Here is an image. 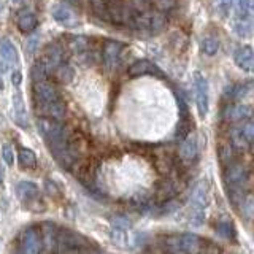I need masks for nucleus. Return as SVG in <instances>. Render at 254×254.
Here are the masks:
<instances>
[{
	"mask_svg": "<svg viewBox=\"0 0 254 254\" xmlns=\"http://www.w3.org/2000/svg\"><path fill=\"white\" fill-rule=\"evenodd\" d=\"M13 118H14V123L18 124L22 129H27L29 127V116H27V111L26 107H24V102H22V95L18 91L14 94L13 97Z\"/></svg>",
	"mask_w": 254,
	"mask_h": 254,
	"instance_id": "nucleus-7",
	"label": "nucleus"
},
{
	"mask_svg": "<svg viewBox=\"0 0 254 254\" xmlns=\"http://www.w3.org/2000/svg\"><path fill=\"white\" fill-rule=\"evenodd\" d=\"M45 189H46V192L50 194V195H59V189H58V186H56L51 180L45 181Z\"/></svg>",
	"mask_w": 254,
	"mask_h": 254,
	"instance_id": "nucleus-31",
	"label": "nucleus"
},
{
	"mask_svg": "<svg viewBox=\"0 0 254 254\" xmlns=\"http://www.w3.org/2000/svg\"><path fill=\"white\" fill-rule=\"evenodd\" d=\"M129 75L130 76H143V75H162V71L159 70L154 64H151L149 61L140 59L137 62H133L129 67Z\"/></svg>",
	"mask_w": 254,
	"mask_h": 254,
	"instance_id": "nucleus-10",
	"label": "nucleus"
},
{
	"mask_svg": "<svg viewBox=\"0 0 254 254\" xmlns=\"http://www.w3.org/2000/svg\"><path fill=\"white\" fill-rule=\"evenodd\" d=\"M169 248L165 251L169 253H197L200 251V240L195 235L190 234H181L169 237V240L165 243Z\"/></svg>",
	"mask_w": 254,
	"mask_h": 254,
	"instance_id": "nucleus-4",
	"label": "nucleus"
},
{
	"mask_svg": "<svg viewBox=\"0 0 254 254\" xmlns=\"http://www.w3.org/2000/svg\"><path fill=\"white\" fill-rule=\"evenodd\" d=\"M0 58L5 59L6 62H18V51H16L14 45L8 38H3L0 42Z\"/></svg>",
	"mask_w": 254,
	"mask_h": 254,
	"instance_id": "nucleus-16",
	"label": "nucleus"
},
{
	"mask_svg": "<svg viewBox=\"0 0 254 254\" xmlns=\"http://www.w3.org/2000/svg\"><path fill=\"white\" fill-rule=\"evenodd\" d=\"M132 26L140 30H146L149 34H157L167 26V19L162 13H148L143 11L132 18Z\"/></svg>",
	"mask_w": 254,
	"mask_h": 254,
	"instance_id": "nucleus-2",
	"label": "nucleus"
},
{
	"mask_svg": "<svg viewBox=\"0 0 254 254\" xmlns=\"http://www.w3.org/2000/svg\"><path fill=\"white\" fill-rule=\"evenodd\" d=\"M2 157H3V161L8 164V165H11L13 161H14V149L11 145H8V143H5V145L2 146Z\"/></svg>",
	"mask_w": 254,
	"mask_h": 254,
	"instance_id": "nucleus-28",
	"label": "nucleus"
},
{
	"mask_svg": "<svg viewBox=\"0 0 254 254\" xmlns=\"http://www.w3.org/2000/svg\"><path fill=\"white\" fill-rule=\"evenodd\" d=\"M6 64H8V62H6L5 59L0 61V71H3V73L8 70V65H6Z\"/></svg>",
	"mask_w": 254,
	"mask_h": 254,
	"instance_id": "nucleus-34",
	"label": "nucleus"
},
{
	"mask_svg": "<svg viewBox=\"0 0 254 254\" xmlns=\"http://www.w3.org/2000/svg\"><path fill=\"white\" fill-rule=\"evenodd\" d=\"M13 2H14V3H19V2H21V0H13Z\"/></svg>",
	"mask_w": 254,
	"mask_h": 254,
	"instance_id": "nucleus-38",
	"label": "nucleus"
},
{
	"mask_svg": "<svg viewBox=\"0 0 254 254\" xmlns=\"http://www.w3.org/2000/svg\"><path fill=\"white\" fill-rule=\"evenodd\" d=\"M3 89V81H2V78H0V91Z\"/></svg>",
	"mask_w": 254,
	"mask_h": 254,
	"instance_id": "nucleus-37",
	"label": "nucleus"
},
{
	"mask_svg": "<svg viewBox=\"0 0 254 254\" xmlns=\"http://www.w3.org/2000/svg\"><path fill=\"white\" fill-rule=\"evenodd\" d=\"M21 251L22 253H30L37 254L43 251V238L35 229H27L24 230L22 238H21Z\"/></svg>",
	"mask_w": 254,
	"mask_h": 254,
	"instance_id": "nucleus-5",
	"label": "nucleus"
},
{
	"mask_svg": "<svg viewBox=\"0 0 254 254\" xmlns=\"http://www.w3.org/2000/svg\"><path fill=\"white\" fill-rule=\"evenodd\" d=\"M234 59L237 62V65L243 70H254V51L250 46H242L238 48L234 54Z\"/></svg>",
	"mask_w": 254,
	"mask_h": 254,
	"instance_id": "nucleus-12",
	"label": "nucleus"
},
{
	"mask_svg": "<svg viewBox=\"0 0 254 254\" xmlns=\"http://www.w3.org/2000/svg\"><path fill=\"white\" fill-rule=\"evenodd\" d=\"M242 137L248 141V143H254V123L246 124L242 129Z\"/></svg>",
	"mask_w": 254,
	"mask_h": 254,
	"instance_id": "nucleus-30",
	"label": "nucleus"
},
{
	"mask_svg": "<svg viewBox=\"0 0 254 254\" xmlns=\"http://www.w3.org/2000/svg\"><path fill=\"white\" fill-rule=\"evenodd\" d=\"M53 76L58 79V81H61V83H70L71 78L75 76V70L71 68V65H68V64H65V62L62 61L59 65L56 67Z\"/></svg>",
	"mask_w": 254,
	"mask_h": 254,
	"instance_id": "nucleus-17",
	"label": "nucleus"
},
{
	"mask_svg": "<svg viewBox=\"0 0 254 254\" xmlns=\"http://www.w3.org/2000/svg\"><path fill=\"white\" fill-rule=\"evenodd\" d=\"M38 26V19L37 16L32 11H22L18 18V27L22 32H34L35 27Z\"/></svg>",
	"mask_w": 254,
	"mask_h": 254,
	"instance_id": "nucleus-15",
	"label": "nucleus"
},
{
	"mask_svg": "<svg viewBox=\"0 0 254 254\" xmlns=\"http://www.w3.org/2000/svg\"><path fill=\"white\" fill-rule=\"evenodd\" d=\"M195 100L200 115L205 116L206 111H208V83L200 75L195 78Z\"/></svg>",
	"mask_w": 254,
	"mask_h": 254,
	"instance_id": "nucleus-6",
	"label": "nucleus"
},
{
	"mask_svg": "<svg viewBox=\"0 0 254 254\" xmlns=\"http://www.w3.org/2000/svg\"><path fill=\"white\" fill-rule=\"evenodd\" d=\"M18 161L22 169H32L37 165V157L34 154V151H30L27 148H21L18 151Z\"/></svg>",
	"mask_w": 254,
	"mask_h": 254,
	"instance_id": "nucleus-18",
	"label": "nucleus"
},
{
	"mask_svg": "<svg viewBox=\"0 0 254 254\" xmlns=\"http://www.w3.org/2000/svg\"><path fill=\"white\" fill-rule=\"evenodd\" d=\"M38 38H40L38 34H34V35H30V37L27 38L26 45H24V50H26V54H27V56H32V54L35 53L37 46H38V42H40Z\"/></svg>",
	"mask_w": 254,
	"mask_h": 254,
	"instance_id": "nucleus-26",
	"label": "nucleus"
},
{
	"mask_svg": "<svg viewBox=\"0 0 254 254\" xmlns=\"http://www.w3.org/2000/svg\"><path fill=\"white\" fill-rule=\"evenodd\" d=\"M248 180V172L243 165H230L227 167V170L224 173V185L227 189V195L230 198V202L235 205H242L245 198V185Z\"/></svg>",
	"mask_w": 254,
	"mask_h": 254,
	"instance_id": "nucleus-1",
	"label": "nucleus"
},
{
	"mask_svg": "<svg viewBox=\"0 0 254 254\" xmlns=\"http://www.w3.org/2000/svg\"><path fill=\"white\" fill-rule=\"evenodd\" d=\"M3 177H5V173H3V169H2V167H0V181L3 180Z\"/></svg>",
	"mask_w": 254,
	"mask_h": 254,
	"instance_id": "nucleus-35",
	"label": "nucleus"
},
{
	"mask_svg": "<svg viewBox=\"0 0 254 254\" xmlns=\"http://www.w3.org/2000/svg\"><path fill=\"white\" fill-rule=\"evenodd\" d=\"M59 99H61V92L54 83L46 81V79L34 83V100H35L37 110L50 105V103L59 100Z\"/></svg>",
	"mask_w": 254,
	"mask_h": 254,
	"instance_id": "nucleus-3",
	"label": "nucleus"
},
{
	"mask_svg": "<svg viewBox=\"0 0 254 254\" xmlns=\"http://www.w3.org/2000/svg\"><path fill=\"white\" fill-rule=\"evenodd\" d=\"M48 76V68H46V64L45 61H37L34 65L30 68V78L34 83H38V81H43Z\"/></svg>",
	"mask_w": 254,
	"mask_h": 254,
	"instance_id": "nucleus-19",
	"label": "nucleus"
},
{
	"mask_svg": "<svg viewBox=\"0 0 254 254\" xmlns=\"http://www.w3.org/2000/svg\"><path fill=\"white\" fill-rule=\"evenodd\" d=\"M38 111L45 116H50L51 119H54V121H61V123L67 118V105L64 103L62 99L56 100V102L50 103V105H46L43 108H40Z\"/></svg>",
	"mask_w": 254,
	"mask_h": 254,
	"instance_id": "nucleus-9",
	"label": "nucleus"
},
{
	"mask_svg": "<svg viewBox=\"0 0 254 254\" xmlns=\"http://www.w3.org/2000/svg\"><path fill=\"white\" fill-rule=\"evenodd\" d=\"M123 51V45L118 42H107L103 48V64L107 68H115Z\"/></svg>",
	"mask_w": 254,
	"mask_h": 254,
	"instance_id": "nucleus-8",
	"label": "nucleus"
},
{
	"mask_svg": "<svg viewBox=\"0 0 254 254\" xmlns=\"http://www.w3.org/2000/svg\"><path fill=\"white\" fill-rule=\"evenodd\" d=\"M205 203H206L205 192L202 189H197L195 192L192 194V197H190V205H192L194 213L195 211H203L205 210Z\"/></svg>",
	"mask_w": 254,
	"mask_h": 254,
	"instance_id": "nucleus-23",
	"label": "nucleus"
},
{
	"mask_svg": "<svg viewBox=\"0 0 254 254\" xmlns=\"http://www.w3.org/2000/svg\"><path fill=\"white\" fill-rule=\"evenodd\" d=\"M40 194V189L35 183L32 181H19L16 185V195H18L22 202H32Z\"/></svg>",
	"mask_w": 254,
	"mask_h": 254,
	"instance_id": "nucleus-11",
	"label": "nucleus"
},
{
	"mask_svg": "<svg viewBox=\"0 0 254 254\" xmlns=\"http://www.w3.org/2000/svg\"><path fill=\"white\" fill-rule=\"evenodd\" d=\"M248 116H251V108L246 105H232L226 111V119L234 123L243 121V119H246Z\"/></svg>",
	"mask_w": 254,
	"mask_h": 254,
	"instance_id": "nucleus-14",
	"label": "nucleus"
},
{
	"mask_svg": "<svg viewBox=\"0 0 254 254\" xmlns=\"http://www.w3.org/2000/svg\"><path fill=\"white\" fill-rule=\"evenodd\" d=\"M218 2H219V10L222 13H227L229 6H230V0H218Z\"/></svg>",
	"mask_w": 254,
	"mask_h": 254,
	"instance_id": "nucleus-33",
	"label": "nucleus"
},
{
	"mask_svg": "<svg viewBox=\"0 0 254 254\" xmlns=\"http://www.w3.org/2000/svg\"><path fill=\"white\" fill-rule=\"evenodd\" d=\"M200 48H202V51L205 54H208V56H213V54H216L218 50H219V42H218V38L216 37H213V35H206L202 38V42H200Z\"/></svg>",
	"mask_w": 254,
	"mask_h": 254,
	"instance_id": "nucleus-20",
	"label": "nucleus"
},
{
	"mask_svg": "<svg viewBox=\"0 0 254 254\" xmlns=\"http://www.w3.org/2000/svg\"><path fill=\"white\" fill-rule=\"evenodd\" d=\"M67 2L73 3V5H78V3H79V0H67Z\"/></svg>",
	"mask_w": 254,
	"mask_h": 254,
	"instance_id": "nucleus-36",
	"label": "nucleus"
},
{
	"mask_svg": "<svg viewBox=\"0 0 254 254\" xmlns=\"http://www.w3.org/2000/svg\"><path fill=\"white\" fill-rule=\"evenodd\" d=\"M11 83L18 87L21 83H22V75H21V71L18 70V71H13V75H11Z\"/></svg>",
	"mask_w": 254,
	"mask_h": 254,
	"instance_id": "nucleus-32",
	"label": "nucleus"
},
{
	"mask_svg": "<svg viewBox=\"0 0 254 254\" xmlns=\"http://www.w3.org/2000/svg\"><path fill=\"white\" fill-rule=\"evenodd\" d=\"M71 46V50H73L75 53H81L86 50V46H87V40L84 37H75L73 38V42L70 43Z\"/></svg>",
	"mask_w": 254,
	"mask_h": 254,
	"instance_id": "nucleus-29",
	"label": "nucleus"
},
{
	"mask_svg": "<svg viewBox=\"0 0 254 254\" xmlns=\"http://www.w3.org/2000/svg\"><path fill=\"white\" fill-rule=\"evenodd\" d=\"M197 151H198L197 138L188 137V138H185V141H183L181 146H180V156L185 162H192L197 156Z\"/></svg>",
	"mask_w": 254,
	"mask_h": 254,
	"instance_id": "nucleus-13",
	"label": "nucleus"
},
{
	"mask_svg": "<svg viewBox=\"0 0 254 254\" xmlns=\"http://www.w3.org/2000/svg\"><path fill=\"white\" fill-rule=\"evenodd\" d=\"M111 226H113V232H124V230H127L130 227V222L126 218L116 216V218L111 219Z\"/></svg>",
	"mask_w": 254,
	"mask_h": 254,
	"instance_id": "nucleus-25",
	"label": "nucleus"
},
{
	"mask_svg": "<svg viewBox=\"0 0 254 254\" xmlns=\"http://www.w3.org/2000/svg\"><path fill=\"white\" fill-rule=\"evenodd\" d=\"M216 232L221 237L227 238V240H232V238H234V226H232V222H230L229 219H221L216 224Z\"/></svg>",
	"mask_w": 254,
	"mask_h": 254,
	"instance_id": "nucleus-22",
	"label": "nucleus"
},
{
	"mask_svg": "<svg viewBox=\"0 0 254 254\" xmlns=\"http://www.w3.org/2000/svg\"><path fill=\"white\" fill-rule=\"evenodd\" d=\"M92 11L102 19H108V3L105 0H91Z\"/></svg>",
	"mask_w": 254,
	"mask_h": 254,
	"instance_id": "nucleus-24",
	"label": "nucleus"
},
{
	"mask_svg": "<svg viewBox=\"0 0 254 254\" xmlns=\"http://www.w3.org/2000/svg\"><path fill=\"white\" fill-rule=\"evenodd\" d=\"M51 14H53V18L58 22H67V21L71 19V11L68 10L65 5H56V6H53Z\"/></svg>",
	"mask_w": 254,
	"mask_h": 254,
	"instance_id": "nucleus-21",
	"label": "nucleus"
},
{
	"mask_svg": "<svg viewBox=\"0 0 254 254\" xmlns=\"http://www.w3.org/2000/svg\"><path fill=\"white\" fill-rule=\"evenodd\" d=\"M238 10L242 16L251 14L254 11V0H238Z\"/></svg>",
	"mask_w": 254,
	"mask_h": 254,
	"instance_id": "nucleus-27",
	"label": "nucleus"
}]
</instances>
